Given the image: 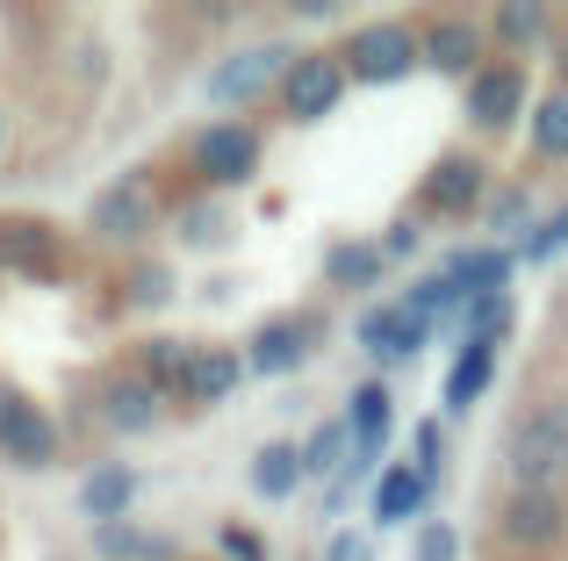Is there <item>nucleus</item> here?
Wrapping results in <instances>:
<instances>
[{
  "instance_id": "f257e3e1",
  "label": "nucleus",
  "mask_w": 568,
  "mask_h": 561,
  "mask_svg": "<svg viewBox=\"0 0 568 561\" xmlns=\"http://www.w3.org/2000/svg\"><path fill=\"white\" fill-rule=\"evenodd\" d=\"M504 468H511V490H555L561 497V482H568V404L561 396H547V404L511 418Z\"/></svg>"
},
{
  "instance_id": "f03ea898",
  "label": "nucleus",
  "mask_w": 568,
  "mask_h": 561,
  "mask_svg": "<svg viewBox=\"0 0 568 561\" xmlns=\"http://www.w3.org/2000/svg\"><path fill=\"white\" fill-rule=\"evenodd\" d=\"M338 65H346V80H361V86H396V80H410V72L425 65V37H417L410 22H367V29L346 37Z\"/></svg>"
},
{
  "instance_id": "7ed1b4c3",
  "label": "nucleus",
  "mask_w": 568,
  "mask_h": 561,
  "mask_svg": "<svg viewBox=\"0 0 568 561\" xmlns=\"http://www.w3.org/2000/svg\"><path fill=\"white\" fill-rule=\"evenodd\" d=\"M260 159H266V137L252 123H237V115L209 123L202 137L187 144V166H194V181H202V187H245L252 173H260Z\"/></svg>"
},
{
  "instance_id": "20e7f679",
  "label": "nucleus",
  "mask_w": 568,
  "mask_h": 561,
  "mask_svg": "<svg viewBox=\"0 0 568 561\" xmlns=\"http://www.w3.org/2000/svg\"><path fill=\"white\" fill-rule=\"evenodd\" d=\"M0 453H8L14 468H51L58 461V425H51V410H43L37 396L8 389V381H0Z\"/></svg>"
},
{
  "instance_id": "39448f33",
  "label": "nucleus",
  "mask_w": 568,
  "mask_h": 561,
  "mask_svg": "<svg viewBox=\"0 0 568 561\" xmlns=\"http://www.w3.org/2000/svg\"><path fill=\"white\" fill-rule=\"evenodd\" d=\"M338 101H346V65H338V51H303L281 72V109H288L295 123H324Z\"/></svg>"
},
{
  "instance_id": "423d86ee",
  "label": "nucleus",
  "mask_w": 568,
  "mask_h": 561,
  "mask_svg": "<svg viewBox=\"0 0 568 561\" xmlns=\"http://www.w3.org/2000/svg\"><path fill=\"white\" fill-rule=\"evenodd\" d=\"M483 195H489L483 159H468V152L432 159V173L417 181V210L425 216H483Z\"/></svg>"
},
{
  "instance_id": "0eeeda50",
  "label": "nucleus",
  "mask_w": 568,
  "mask_h": 561,
  "mask_svg": "<svg viewBox=\"0 0 568 561\" xmlns=\"http://www.w3.org/2000/svg\"><path fill=\"white\" fill-rule=\"evenodd\" d=\"M0 259H8V274L58 280L65 274V238H58V224H43V216H8V224H0Z\"/></svg>"
},
{
  "instance_id": "6e6552de",
  "label": "nucleus",
  "mask_w": 568,
  "mask_h": 561,
  "mask_svg": "<svg viewBox=\"0 0 568 561\" xmlns=\"http://www.w3.org/2000/svg\"><path fill=\"white\" fill-rule=\"evenodd\" d=\"M518 109H526V65L518 58H497L468 80V123L475 130H511Z\"/></svg>"
},
{
  "instance_id": "1a4fd4ad",
  "label": "nucleus",
  "mask_w": 568,
  "mask_h": 561,
  "mask_svg": "<svg viewBox=\"0 0 568 561\" xmlns=\"http://www.w3.org/2000/svg\"><path fill=\"white\" fill-rule=\"evenodd\" d=\"M288 65H295V58L281 51V43H252V51L223 58V65L209 72V101H260L266 86H281Z\"/></svg>"
},
{
  "instance_id": "9d476101",
  "label": "nucleus",
  "mask_w": 568,
  "mask_h": 561,
  "mask_svg": "<svg viewBox=\"0 0 568 561\" xmlns=\"http://www.w3.org/2000/svg\"><path fill=\"white\" fill-rule=\"evenodd\" d=\"M87 216H94V238H109V245H138L144 231H152V181H144V173H130V181L101 187Z\"/></svg>"
},
{
  "instance_id": "9b49d317",
  "label": "nucleus",
  "mask_w": 568,
  "mask_h": 561,
  "mask_svg": "<svg viewBox=\"0 0 568 561\" xmlns=\"http://www.w3.org/2000/svg\"><path fill=\"white\" fill-rule=\"evenodd\" d=\"M353 338H361L367 353H375L382 367H403V360H417L425 353V338H432V324L417 317V309H403V303H388V309H367L361 324H353Z\"/></svg>"
},
{
  "instance_id": "f8f14e48",
  "label": "nucleus",
  "mask_w": 568,
  "mask_h": 561,
  "mask_svg": "<svg viewBox=\"0 0 568 561\" xmlns=\"http://www.w3.org/2000/svg\"><path fill=\"white\" fill-rule=\"evenodd\" d=\"M317 346V317H266L245 346V367L252 375H295Z\"/></svg>"
},
{
  "instance_id": "ddd939ff",
  "label": "nucleus",
  "mask_w": 568,
  "mask_h": 561,
  "mask_svg": "<svg viewBox=\"0 0 568 561\" xmlns=\"http://www.w3.org/2000/svg\"><path fill=\"white\" fill-rule=\"evenodd\" d=\"M504 540L511 548H555V540L568 533V497L555 490H511V504H504Z\"/></svg>"
},
{
  "instance_id": "4468645a",
  "label": "nucleus",
  "mask_w": 568,
  "mask_h": 561,
  "mask_svg": "<svg viewBox=\"0 0 568 561\" xmlns=\"http://www.w3.org/2000/svg\"><path fill=\"white\" fill-rule=\"evenodd\" d=\"M446 288L460 303H483V295H511V253L504 245H475V253H446Z\"/></svg>"
},
{
  "instance_id": "2eb2a0df",
  "label": "nucleus",
  "mask_w": 568,
  "mask_h": 561,
  "mask_svg": "<svg viewBox=\"0 0 568 561\" xmlns=\"http://www.w3.org/2000/svg\"><path fill=\"white\" fill-rule=\"evenodd\" d=\"M417 37H425V65L432 72H454V80H475V72H483V29L475 22L446 14V22L417 29Z\"/></svg>"
},
{
  "instance_id": "dca6fc26",
  "label": "nucleus",
  "mask_w": 568,
  "mask_h": 561,
  "mask_svg": "<svg viewBox=\"0 0 568 561\" xmlns=\"http://www.w3.org/2000/svg\"><path fill=\"white\" fill-rule=\"evenodd\" d=\"M159 410H166V396H159L144 375H115L109 389H101V418H109L115 432H152Z\"/></svg>"
},
{
  "instance_id": "f3484780",
  "label": "nucleus",
  "mask_w": 568,
  "mask_h": 561,
  "mask_svg": "<svg viewBox=\"0 0 568 561\" xmlns=\"http://www.w3.org/2000/svg\"><path fill=\"white\" fill-rule=\"evenodd\" d=\"M130 497H138V476H130L123 461H101L94 476L80 482V511H87L94 526H123V519H130Z\"/></svg>"
},
{
  "instance_id": "a211bd4d",
  "label": "nucleus",
  "mask_w": 568,
  "mask_h": 561,
  "mask_svg": "<svg viewBox=\"0 0 568 561\" xmlns=\"http://www.w3.org/2000/svg\"><path fill=\"white\" fill-rule=\"evenodd\" d=\"M245 375H252V367H245V353H231V346H194L187 396H194V404H223V396H231Z\"/></svg>"
},
{
  "instance_id": "6ab92c4d",
  "label": "nucleus",
  "mask_w": 568,
  "mask_h": 561,
  "mask_svg": "<svg viewBox=\"0 0 568 561\" xmlns=\"http://www.w3.org/2000/svg\"><path fill=\"white\" fill-rule=\"evenodd\" d=\"M425 497H432V476H417L410 461H403V468H382V482H375V519L382 526H410L417 511H425Z\"/></svg>"
},
{
  "instance_id": "aec40b11",
  "label": "nucleus",
  "mask_w": 568,
  "mask_h": 561,
  "mask_svg": "<svg viewBox=\"0 0 568 561\" xmlns=\"http://www.w3.org/2000/svg\"><path fill=\"white\" fill-rule=\"evenodd\" d=\"M94 554L101 561H181V548H173L166 533H138V526H94Z\"/></svg>"
},
{
  "instance_id": "412c9836",
  "label": "nucleus",
  "mask_w": 568,
  "mask_h": 561,
  "mask_svg": "<svg viewBox=\"0 0 568 561\" xmlns=\"http://www.w3.org/2000/svg\"><path fill=\"white\" fill-rule=\"evenodd\" d=\"M324 274H332V288H375L388 274V259H382V245H367V238H338L332 253H324Z\"/></svg>"
},
{
  "instance_id": "4be33fe9",
  "label": "nucleus",
  "mask_w": 568,
  "mask_h": 561,
  "mask_svg": "<svg viewBox=\"0 0 568 561\" xmlns=\"http://www.w3.org/2000/svg\"><path fill=\"white\" fill-rule=\"evenodd\" d=\"M489 381H497V346H460L446 367V410H468Z\"/></svg>"
},
{
  "instance_id": "5701e85b",
  "label": "nucleus",
  "mask_w": 568,
  "mask_h": 561,
  "mask_svg": "<svg viewBox=\"0 0 568 561\" xmlns=\"http://www.w3.org/2000/svg\"><path fill=\"white\" fill-rule=\"evenodd\" d=\"M295 482H303V453H295L288 439H274V447L252 453V490H260V497L281 504V497H295Z\"/></svg>"
},
{
  "instance_id": "b1692460",
  "label": "nucleus",
  "mask_w": 568,
  "mask_h": 561,
  "mask_svg": "<svg viewBox=\"0 0 568 561\" xmlns=\"http://www.w3.org/2000/svg\"><path fill=\"white\" fill-rule=\"evenodd\" d=\"M187 367H194V346H173V338H152L144 346V381L159 396H187Z\"/></svg>"
},
{
  "instance_id": "393cba45",
  "label": "nucleus",
  "mask_w": 568,
  "mask_h": 561,
  "mask_svg": "<svg viewBox=\"0 0 568 561\" xmlns=\"http://www.w3.org/2000/svg\"><path fill=\"white\" fill-rule=\"evenodd\" d=\"M532 152L540 159H568V86L532 101Z\"/></svg>"
},
{
  "instance_id": "a878e982",
  "label": "nucleus",
  "mask_w": 568,
  "mask_h": 561,
  "mask_svg": "<svg viewBox=\"0 0 568 561\" xmlns=\"http://www.w3.org/2000/svg\"><path fill=\"white\" fill-rule=\"evenodd\" d=\"M489 29H497L511 51H532V43L547 37V8H540V0H504V8L489 14Z\"/></svg>"
},
{
  "instance_id": "bb28decb",
  "label": "nucleus",
  "mask_w": 568,
  "mask_h": 561,
  "mask_svg": "<svg viewBox=\"0 0 568 561\" xmlns=\"http://www.w3.org/2000/svg\"><path fill=\"white\" fill-rule=\"evenodd\" d=\"M346 447H353V432H346V418H332V425H317V432L303 439V476H346Z\"/></svg>"
},
{
  "instance_id": "cd10ccee",
  "label": "nucleus",
  "mask_w": 568,
  "mask_h": 561,
  "mask_svg": "<svg viewBox=\"0 0 568 561\" xmlns=\"http://www.w3.org/2000/svg\"><path fill=\"white\" fill-rule=\"evenodd\" d=\"M460 324H468V346H497L504 324H511V295H483V303H460Z\"/></svg>"
},
{
  "instance_id": "c85d7f7f",
  "label": "nucleus",
  "mask_w": 568,
  "mask_h": 561,
  "mask_svg": "<svg viewBox=\"0 0 568 561\" xmlns=\"http://www.w3.org/2000/svg\"><path fill=\"white\" fill-rule=\"evenodd\" d=\"M483 216L504 231V238H532V195L526 187H497V195L483 202Z\"/></svg>"
},
{
  "instance_id": "c756f323",
  "label": "nucleus",
  "mask_w": 568,
  "mask_h": 561,
  "mask_svg": "<svg viewBox=\"0 0 568 561\" xmlns=\"http://www.w3.org/2000/svg\"><path fill=\"white\" fill-rule=\"evenodd\" d=\"M216 554H223V561H266V540H260V526H237V519H223V526H216Z\"/></svg>"
},
{
  "instance_id": "7c9ffc66",
  "label": "nucleus",
  "mask_w": 568,
  "mask_h": 561,
  "mask_svg": "<svg viewBox=\"0 0 568 561\" xmlns=\"http://www.w3.org/2000/svg\"><path fill=\"white\" fill-rule=\"evenodd\" d=\"M403 309H417V317H446V309H460V295L454 288H446V274H432V280H417V288L410 295H403Z\"/></svg>"
},
{
  "instance_id": "2f4dec72",
  "label": "nucleus",
  "mask_w": 568,
  "mask_h": 561,
  "mask_svg": "<svg viewBox=\"0 0 568 561\" xmlns=\"http://www.w3.org/2000/svg\"><path fill=\"white\" fill-rule=\"evenodd\" d=\"M561 245H568V202H561L555 216H547V224H532V238H526V259H532V267H547V259H555Z\"/></svg>"
},
{
  "instance_id": "473e14b6",
  "label": "nucleus",
  "mask_w": 568,
  "mask_h": 561,
  "mask_svg": "<svg viewBox=\"0 0 568 561\" xmlns=\"http://www.w3.org/2000/svg\"><path fill=\"white\" fill-rule=\"evenodd\" d=\"M417 561H460V533L446 519H432L425 533H417Z\"/></svg>"
},
{
  "instance_id": "72a5a7b5",
  "label": "nucleus",
  "mask_w": 568,
  "mask_h": 561,
  "mask_svg": "<svg viewBox=\"0 0 568 561\" xmlns=\"http://www.w3.org/2000/svg\"><path fill=\"white\" fill-rule=\"evenodd\" d=\"M173 224H181L194 245H216V238H223V224H216V210H209V202H194V210H181Z\"/></svg>"
},
{
  "instance_id": "f704fd0d",
  "label": "nucleus",
  "mask_w": 568,
  "mask_h": 561,
  "mask_svg": "<svg viewBox=\"0 0 568 561\" xmlns=\"http://www.w3.org/2000/svg\"><path fill=\"white\" fill-rule=\"evenodd\" d=\"M417 238H425V231H417L410 216H403V224H388V231H382V259H388V267H396V259H410Z\"/></svg>"
},
{
  "instance_id": "c9c22d12",
  "label": "nucleus",
  "mask_w": 568,
  "mask_h": 561,
  "mask_svg": "<svg viewBox=\"0 0 568 561\" xmlns=\"http://www.w3.org/2000/svg\"><path fill=\"white\" fill-rule=\"evenodd\" d=\"M439 453H446V447H439V425L425 418V425H417V461H410V468H417V476H439Z\"/></svg>"
},
{
  "instance_id": "e433bc0d",
  "label": "nucleus",
  "mask_w": 568,
  "mask_h": 561,
  "mask_svg": "<svg viewBox=\"0 0 568 561\" xmlns=\"http://www.w3.org/2000/svg\"><path fill=\"white\" fill-rule=\"evenodd\" d=\"M332 561H375V554H367V540H361V533H346V540L332 548Z\"/></svg>"
},
{
  "instance_id": "4c0bfd02",
  "label": "nucleus",
  "mask_w": 568,
  "mask_h": 561,
  "mask_svg": "<svg viewBox=\"0 0 568 561\" xmlns=\"http://www.w3.org/2000/svg\"><path fill=\"white\" fill-rule=\"evenodd\" d=\"M0 137H8V115H0Z\"/></svg>"
},
{
  "instance_id": "58836bf2",
  "label": "nucleus",
  "mask_w": 568,
  "mask_h": 561,
  "mask_svg": "<svg viewBox=\"0 0 568 561\" xmlns=\"http://www.w3.org/2000/svg\"><path fill=\"white\" fill-rule=\"evenodd\" d=\"M561 65H568V43H561Z\"/></svg>"
},
{
  "instance_id": "ea45409f",
  "label": "nucleus",
  "mask_w": 568,
  "mask_h": 561,
  "mask_svg": "<svg viewBox=\"0 0 568 561\" xmlns=\"http://www.w3.org/2000/svg\"><path fill=\"white\" fill-rule=\"evenodd\" d=\"M0 274H8V259H0Z\"/></svg>"
}]
</instances>
